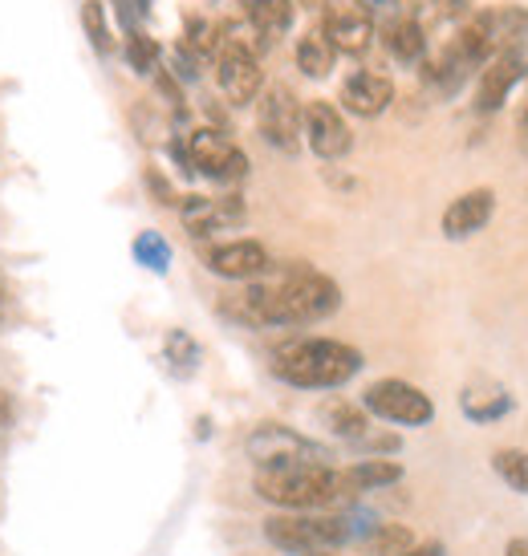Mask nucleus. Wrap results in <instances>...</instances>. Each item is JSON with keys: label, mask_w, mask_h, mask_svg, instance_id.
I'll list each match as a JSON object with an SVG mask.
<instances>
[{"label": "nucleus", "mask_w": 528, "mask_h": 556, "mask_svg": "<svg viewBox=\"0 0 528 556\" xmlns=\"http://www.w3.org/2000/svg\"><path fill=\"white\" fill-rule=\"evenodd\" d=\"M516 130H520V139L528 142V98H525V106H520V114H516Z\"/></svg>", "instance_id": "e433bc0d"}, {"label": "nucleus", "mask_w": 528, "mask_h": 556, "mask_svg": "<svg viewBox=\"0 0 528 556\" xmlns=\"http://www.w3.org/2000/svg\"><path fill=\"white\" fill-rule=\"evenodd\" d=\"M317 556H338V553H317Z\"/></svg>", "instance_id": "ea45409f"}, {"label": "nucleus", "mask_w": 528, "mask_h": 556, "mask_svg": "<svg viewBox=\"0 0 528 556\" xmlns=\"http://www.w3.org/2000/svg\"><path fill=\"white\" fill-rule=\"evenodd\" d=\"M354 4L370 16L378 29H382V25H390V21H399V16L406 13V0H354Z\"/></svg>", "instance_id": "2f4dec72"}, {"label": "nucleus", "mask_w": 528, "mask_h": 556, "mask_svg": "<svg viewBox=\"0 0 528 556\" xmlns=\"http://www.w3.org/2000/svg\"><path fill=\"white\" fill-rule=\"evenodd\" d=\"M301 139L310 147L317 159H334L350 155V147H354V135H350V123L342 118V110L334 106V102H305V123H301Z\"/></svg>", "instance_id": "f8f14e48"}, {"label": "nucleus", "mask_w": 528, "mask_h": 556, "mask_svg": "<svg viewBox=\"0 0 528 556\" xmlns=\"http://www.w3.org/2000/svg\"><path fill=\"white\" fill-rule=\"evenodd\" d=\"M516 399L513 394H504V390H496V394H488V399H472V394H464V415L472 418V422H500L504 415H513Z\"/></svg>", "instance_id": "c756f323"}, {"label": "nucleus", "mask_w": 528, "mask_h": 556, "mask_svg": "<svg viewBox=\"0 0 528 556\" xmlns=\"http://www.w3.org/2000/svg\"><path fill=\"white\" fill-rule=\"evenodd\" d=\"M504 556H528V541H520V536H516V541H508Z\"/></svg>", "instance_id": "4c0bfd02"}, {"label": "nucleus", "mask_w": 528, "mask_h": 556, "mask_svg": "<svg viewBox=\"0 0 528 556\" xmlns=\"http://www.w3.org/2000/svg\"><path fill=\"white\" fill-rule=\"evenodd\" d=\"M81 29H86L98 58H110V53H114V33H110L106 4H102V0H81Z\"/></svg>", "instance_id": "393cba45"}, {"label": "nucleus", "mask_w": 528, "mask_h": 556, "mask_svg": "<svg viewBox=\"0 0 528 556\" xmlns=\"http://www.w3.org/2000/svg\"><path fill=\"white\" fill-rule=\"evenodd\" d=\"M382 46L394 62L403 65H423L427 62V29L411 13H403L399 21L382 25Z\"/></svg>", "instance_id": "f3484780"}, {"label": "nucleus", "mask_w": 528, "mask_h": 556, "mask_svg": "<svg viewBox=\"0 0 528 556\" xmlns=\"http://www.w3.org/2000/svg\"><path fill=\"white\" fill-rule=\"evenodd\" d=\"M496 216V191L492 187H472L464 195H455L448 203V212L439 219V228L448 240H472L476 232H483Z\"/></svg>", "instance_id": "4468645a"}, {"label": "nucleus", "mask_w": 528, "mask_h": 556, "mask_svg": "<svg viewBox=\"0 0 528 556\" xmlns=\"http://www.w3.org/2000/svg\"><path fill=\"white\" fill-rule=\"evenodd\" d=\"M244 451H249V459L256 464V471L329 464V447H322L317 439L293 431V427H285V422H261V427H252V434L244 439Z\"/></svg>", "instance_id": "39448f33"}, {"label": "nucleus", "mask_w": 528, "mask_h": 556, "mask_svg": "<svg viewBox=\"0 0 528 556\" xmlns=\"http://www.w3.org/2000/svg\"><path fill=\"white\" fill-rule=\"evenodd\" d=\"M301 123H305V106L285 81H273L264 86L261 98H256V130L268 147H277L285 155H297L301 151Z\"/></svg>", "instance_id": "0eeeda50"}, {"label": "nucleus", "mask_w": 528, "mask_h": 556, "mask_svg": "<svg viewBox=\"0 0 528 556\" xmlns=\"http://www.w3.org/2000/svg\"><path fill=\"white\" fill-rule=\"evenodd\" d=\"M362 406L370 418L394 422V427H427L436 418V402L427 390H419L415 382L403 378H378L362 390Z\"/></svg>", "instance_id": "423d86ee"}, {"label": "nucleus", "mask_w": 528, "mask_h": 556, "mask_svg": "<svg viewBox=\"0 0 528 556\" xmlns=\"http://www.w3.org/2000/svg\"><path fill=\"white\" fill-rule=\"evenodd\" d=\"M492 471H496L513 492L528 495V451H516V447L496 451V455H492Z\"/></svg>", "instance_id": "cd10ccee"}, {"label": "nucleus", "mask_w": 528, "mask_h": 556, "mask_svg": "<svg viewBox=\"0 0 528 556\" xmlns=\"http://www.w3.org/2000/svg\"><path fill=\"white\" fill-rule=\"evenodd\" d=\"M123 58L126 65L135 70V74H155L159 62H163V46H159L151 33H126V41H123Z\"/></svg>", "instance_id": "b1692460"}, {"label": "nucleus", "mask_w": 528, "mask_h": 556, "mask_svg": "<svg viewBox=\"0 0 528 556\" xmlns=\"http://www.w3.org/2000/svg\"><path fill=\"white\" fill-rule=\"evenodd\" d=\"M236 4H240V16L261 33H268L273 41L293 29L297 0H236Z\"/></svg>", "instance_id": "a211bd4d"}, {"label": "nucleus", "mask_w": 528, "mask_h": 556, "mask_svg": "<svg viewBox=\"0 0 528 556\" xmlns=\"http://www.w3.org/2000/svg\"><path fill=\"white\" fill-rule=\"evenodd\" d=\"M297 4H305V9H313V13H322V16H326L329 9L338 4V0H297Z\"/></svg>", "instance_id": "c9c22d12"}, {"label": "nucleus", "mask_w": 528, "mask_h": 556, "mask_svg": "<svg viewBox=\"0 0 528 556\" xmlns=\"http://www.w3.org/2000/svg\"><path fill=\"white\" fill-rule=\"evenodd\" d=\"M403 556H448V548H443V544H439V541H415V544H411V548H406V553Z\"/></svg>", "instance_id": "72a5a7b5"}, {"label": "nucleus", "mask_w": 528, "mask_h": 556, "mask_svg": "<svg viewBox=\"0 0 528 556\" xmlns=\"http://www.w3.org/2000/svg\"><path fill=\"white\" fill-rule=\"evenodd\" d=\"M350 536H354L350 516H329V511H277L264 520V541L285 556L338 553Z\"/></svg>", "instance_id": "20e7f679"}, {"label": "nucleus", "mask_w": 528, "mask_h": 556, "mask_svg": "<svg viewBox=\"0 0 528 556\" xmlns=\"http://www.w3.org/2000/svg\"><path fill=\"white\" fill-rule=\"evenodd\" d=\"M528 74V58H525V46L520 49H504V53H496L492 62L480 70V86H476V110H483V114H496L508 98H513V90L525 81Z\"/></svg>", "instance_id": "ddd939ff"}, {"label": "nucleus", "mask_w": 528, "mask_h": 556, "mask_svg": "<svg viewBox=\"0 0 528 556\" xmlns=\"http://www.w3.org/2000/svg\"><path fill=\"white\" fill-rule=\"evenodd\" d=\"M179 219H184V228L196 240H203V236H216V232H228V228H240L244 219H249V207H244V200L236 195V191H228V195H184L179 200Z\"/></svg>", "instance_id": "9d476101"}, {"label": "nucleus", "mask_w": 528, "mask_h": 556, "mask_svg": "<svg viewBox=\"0 0 528 556\" xmlns=\"http://www.w3.org/2000/svg\"><path fill=\"white\" fill-rule=\"evenodd\" d=\"M0 301H4V277H0Z\"/></svg>", "instance_id": "58836bf2"}, {"label": "nucleus", "mask_w": 528, "mask_h": 556, "mask_svg": "<svg viewBox=\"0 0 528 556\" xmlns=\"http://www.w3.org/2000/svg\"><path fill=\"white\" fill-rule=\"evenodd\" d=\"M135 261L147 268V273H155V277H167V268H172V244H167V236L159 232H139L135 236Z\"/></svg>", "instance_id": "a878e982"}, {"label": "nucleus", "mask_w": 528, "mask_h": 556, "mask_svg": "<svg viewBox=\"0 0 528 556\" xmlns=\"http://www.w3.org/2000/svg\"><path fill=\"white\" fill-rule=\"evenodd\" d=\"M179 46L191 49L200 62H212V58H216V49H219V21H212L208 13H187Z\"/></svg>", "instance_id": "5701e85b"}, {"label": "nucleus", "mask_w": 528, "mask_h": 556, "mask_svg": "<svg viewBox=\"0 0 528 556\" xmlns=\"http://www.w3.org/2000/svg\"><path fill=\"white\" fill-rule=\"evenodd\" d=\"M163 354H167L175 374H196V366H200V341L187 338L184 329H172L167 341H163Z\"/></svg>", "instance_id": "c85d7f7f"}, {"label": "nucleus", "mask_w": 528, "mask_h": 556, "mask_svg": "<svg viewBox=\"0 0 528 556\" xmlns=\"http://www.w3.org/2000/svg\"><path fill=\"white\" fill-rule=\"evenodd\" d=\"M208 273L219 280H236V285H252L273 273V256L261 240H228V244H212L203 252Z\"/></svg>", "instance_id": "9b49d317"}, {"label": "nucleus", "mask_w": 528, "mask_h": 556, "mask_svg": "<svg viewBox=\"0 0 528 556\" xmlns=\"http://www.w3.org/2000/svg\"><path fill=\"white\" fill-rule=\"evenodd\" d=\"M200 65L203 62L191 53V49H184V46L172 49V74L179 78V86H184V81H200Z\"/></svg>", "instance_id": "473e14b6"}, {"label": "nucleus", "mask_w": 528, "mask_h": 556, "mask_svg": "<svg viewBox=\"0 0 528 556\" xmlns=\"http://www.w3.org/2000/svg\"><path fill=\"white\" fill-rule=\"evenodd\" d=\"M322 33L329 37L334 53H345V58H362L366 49L374 46L378 37V25L362 13L357 4H334L326 16H322Z\"/></svg>", "instance_id": "2eb2a0df"}, {"label": "nucleus", "mask_w": 528, "mask_h": 556, "mask_svg": "<svg viewBox=\"0 0 528 556\" xmlns=\"http://www.w3.org/2000/svg\"><path fill=\"white\" fill-rule=\"evenodd\" d=\"M256 495L280 511H322L345 500V483L342 471L329 464L268 467L256 471Z\"/></svg>", "instance_id": "7ed1b4c3"}, {"label": "nucleus", "mask_w": 528, "mask_h": 556, "mask_svg": "<svg viewBox=\"0 0 528 556\" xmlns=\"http://www.w3.org/2000/svg\"><path fill=\"white\" fill-rule=\"evenodd\" d=\"M406 13L415 16L423 29H436V25H451V21H467L476 13V0H411Z\"/></svg>", "instance_id": "412c9836"}, {"label": "nucleus", "mask_w": 528, "mask_h": 556, "mask_svg": "<svg viewBox=\"0 0 528 556\" xmlns=\"http://www.w3.org/2000/svg\"><path fill=\"white\" fill-rule=\"evenodd\" d=\"M187 151H191L196 175L212 179V184H240L249 175V155L219 126H196V130H187Z\"/></svg>", "instance_id": "6e6552de"}, {"label": "nucleus", "mask_w": 528, "mask_h": 556, "mask_svg": "<svg viewBox=\"0 0 528 556\" xmlns=\"http://www.w3.org/2000/svg\"><path fill=\"white\" fill-rule=\"evenodd\" d=\"M415 544V532L406 525H374L366 532V553L370 556H403Z\"/></svg>", "instance_id": "bb28decb"}, {"label": "nucleus", "mask_w": 528, "mask_h": 556, "mask_svg": "<svg viewBox=\"0 0 528 556\" xmlns=\"http://www.w3.org/2000/svg\"><path fill=\"white\" fill-rule=\"evenodd\" d=\"M13 394H9V390H0V431H4V427H9V422H13Z\"/></svg>", "instance_id": "f704fd0d"}, {"label": "nucleus", "mask_w": 528, "mask_h": 556, "mask_svg": "<svg viewBox=\"0 0 528 556\" xmlns=\"http://www.w3.org/2000/svg\"><path fill=\"white\" fill-rule=\"evenodd\" d=\"M342 110H350L354 118H378L387 114L390 102H394V81L387 74H374V70H357L342 81V93H338Z\"/></svg>", "instance_id": "dca6fc26"}, {"label": "nucleus", "mask_w": 528, "mask_h": 556, "mask_svg": "<svg viewBox=\"0 0 528 556\" xmlns=\"http://www.w3.org/2000/svg\"><path fill=\"white\" fill-rule=\"evenodd\" d=\"M142 184H147V191H151V200H155L159 207H179V200H184V195H175L172 179L159 167H142Z\"/></svg>", "instance_id": "7c9ffc66"}, {"label": "nucleus", "mask_w": 528, "mask_h": 556, "mask_svg": "<svg viewBox=\"0 0 528 556\" xmlns=\"http://www.w3.org/2000/svg\"><path fill=\"white\" fill-rule=\"evenodd\" d=\"M322 418H326L329 431L338 434V439H350V443H357L362 434L370 431V415H366V406H354V402H345V399L326 402Z\"/></svg>", "instance_id": "4be33fe9"}, {"label": "nucleus", "mask_w": 528, "mask_h": 556, "mask_svg": "<svg viewBox=\"0 0 528 556\" xmlns=\"http://www.w3.org/2000/svg\"><path fill=\"white\" fill-rule=\"evenodd\" d=\"M216 81H219V93L232 102V106H256V98L264 90V70H261V58L252 53L244 41H236V37H219V49L216 58Z\"/></svg>", "instance_id": "1a4fd4ad"}, {"label": "nucleus", "mask_w": 528, "mask_h": 556, "mask_svg": "<svg viewBox=\"0 0 528 556\" xmlns=\"http://www.w3.org/2000/svg\"><path fill=\"white\" fill-rule=\"evenodd\" d=\"M334 62H338V53H334L329 37L322 33V25L305 29V37L297 41V70H301L305 78H329Z\"/></svg>", "instance_id": "aec40b11"}, {"label": "nucleus", "mask_w": 528, "mask_h": 556, "mask_svg": "<svg viewBox=\"0 0 528 556\" xmlns=\"http://www.w3.org/2000/svg\"><path fill=\"white\" fill-rule=\"evenodd\" d=\"M342 309V285L310 264L273 268L268 277L252 280L249 289L224 305L240 325L252 329H277V325H317Z\"/></svg>", "instance_id": "f257e3e1"}, {"label": "nucleus", "mask_w": 528, "mask_h": 556, "mask_svg": "<svg viewBox=\"0 0 528 556\" xmlns=\"http://www.w3.org/2000/svg\"><path fill=\"white\" fill-rule=\"evenodd\" d=\"M399 479H403V464H394V459H357L354 467L342 471L345 495L382 492V488L399 483Z\"/></svg>", "instance_id": "6ab92c4d"}, {"label": "nucleus", "mask_w": 528, "mask_h": 556, "mask_svg": "<svg viewBox=\"0 0 528 556\" xmlns=\"http://www.w3.org/2000/svg\"><path fill=\"white\" fill-rule=\"evenodd\" d=\"M362 370V350L338 338H293L273 354V374L297 390H338Z\"/></svg>", "instance_id": "f03ea898"}]
</instances>
